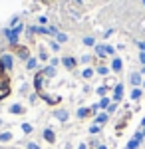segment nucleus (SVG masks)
<instances>
[{
    "label": "nucleus",
    "instance_id": "20e7f679",
    "mask_svg": "<svg viewBox=\"0 0 145 149\" xmlns=\"http://www.w3.org/2000/svg\"><path fill=\"white\" fill-rule=\"evenodd\" d=\"M10 95V86H0V100Z\"/></svg>",
    "mask_w": 145,
    "mask_h": 149
},
{
    "label": "nucleus",
    "instance_id": "39448f33",
    "mask_svg": "<svg viewBox=\"0 0 145 149\" xmlns=\"http://www.w3.org/2000/svg\"><path fill=\"white\" fill-rule=\"evenodd\" d=\"M46 139H48L50 143H54V133H52V131H46Z\"/></svg>",
    "mask_w": 145,
    "mask_h": 149
},
{
    "label": "nucleus",
    "instance_id": "7ed1b4c3",
    "mask_svg": "<svg viewBox=\"0 0 145 149\" xmlns=\"http://www.w3.org/2000/svg\"><path fill=\"white\" fill-rule=\"evenodd\" d=\"M10 50H14L18 56H22V58H26L28 56V48H24V46H12Z\"/></svg>",
    "mask_w": 145,
    "mask_h": 149
},
{
    "label": "nucleus",
    "instance_id": "f03ea898",
    "mask_svg": "<svg viewBox=\"0 0 145 149\" xmlns=\"http://www.w3.org/2000/svg\"><path fill=\"white\" fill-rule=\"evenodd\" d=\"M8 74L4 72V64H2V60H0V86H8Z\"/></svg>",
    "mask_w": 145,
    "mask_h": 149
},
{
    "label": "nucleus",
    "instance_id": "f257e3e1",
    "mask_svg": "<svg viewBox=\"0 0 145 149\" xmlns=\"http://www.w3.org/2000/svg\"><path fill=\"white\" fill-rule=\"evenodd\" d=\"M129 119H131V113H125V115L121 117V119H119V123L115 125V131H117V133H121L123 129L127 127V123H129Z\"/></svg>",
    "mask_w": 145,
    "mask_h": 149
},
{
    "label": "nucleus",
    "instance_id": "423d86ee",
    "mask_svg": "<svg viewBox=\"0 0 145 149\" xmlns=\"http://www.w3.org/2000/svg\"><path fill=\"white\" fill-rule=\"evenodd\" d=\"M28 147H30V149H38V145H34V143H32V145H28Z\"/></svg>",
    "mask_w": 145,
    "mask_h": 149
}]
</instances>
